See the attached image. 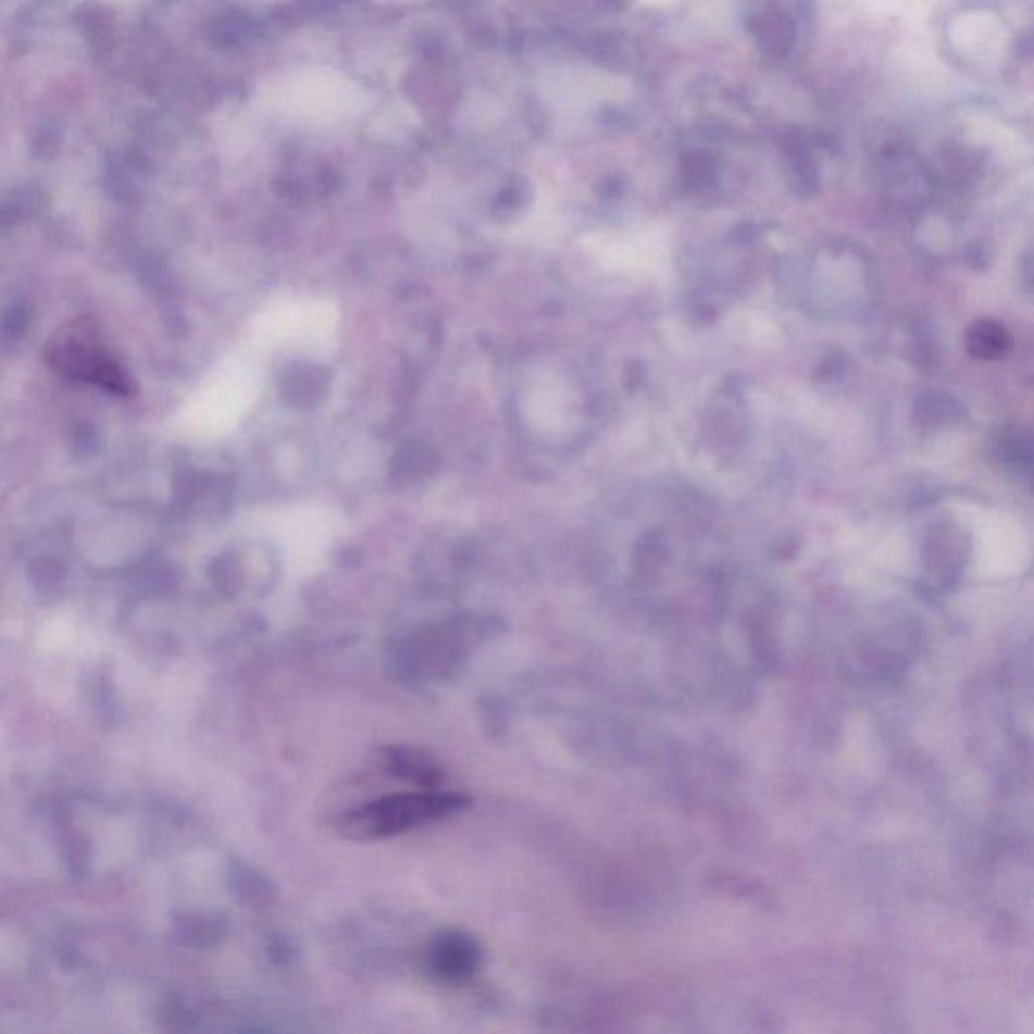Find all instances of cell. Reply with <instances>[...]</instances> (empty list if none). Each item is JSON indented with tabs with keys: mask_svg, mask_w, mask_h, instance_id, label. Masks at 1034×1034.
I'll list each match as a JSON object with an SVG mask.
<instances>
[{
	"mask_svg": "<svg viewBox=\"0 0 1034 1034\" xmlns=\"http://www.w3.org/2000/svg\"><path fill=\"white\" fill-rule=\"evenodd\" d=\"M340 308L326 298H279L267 301L251 324V340L263 354L285 350L310 358H329L338 348Z\"/></svg>",
	"mask_w": 1034,
	"mask_h": 1034,
	"instance_id": "6da1fadb",
	"label": "cell"
},
{
	"mask_svg": "<svg viewBox=\"0 0 1034 1034\" xmlns=\"http://www.w3.org/2000/svg\"><path fill=\"white\" fill-rule=\"evenodd\" d=\"M468 807L465 794L440 793L435 788L393 794L346 812L338 821V831L352 840L390 838L425 824L453 819Z\"/></svg>",
	"mask_w": 1034,
	"mask_h": 1034,
	"instance_id": "7a4b0ae2",
	"label": "cell"
},
{
	"mask_svg": "<svg viewBox=\"0 0 1034 1034\" xmlns=\"http://www.w3.org/2000/svg\"><path fill=\"white\" fill-rule=\"evenodd\" d=\"M348 522L326 506H289L261 511L259 530L277 539L287 556L320 558L346 534Z\"/></svg>",
	"mask_w": 1034,
	"mask_h": 1034,
	"instance_id": "3957f363",
	"label": "cell"
},
{
	"mask_svg": "<svg viewBox=\"0 0 1034 1034\" xmlns=\"http://www.w3.org/2000/svg\"><path fill=\"white\" fill-rule=\"evenodd\" d=\"M426 960L433 974L449 982H459L475 974L479 966V946L469 935L447 932L431 944Z\"/></svg>",
	"mask_w": 1034,
	"mask_h": 1034,
	"instance_id": "277c9868",
	"label": "cell"
},
{
	"mask_svg": "<svg viewBox=\"0 0 1034 1034\" xmlns=\"http://www.w3.org/2000/svg\"><path fill=\"white\" fill-rule=\"evenodd\" d=\"M751 37L758 49L768 59H784L796 43V27L793 16L780 7H768L753 15L748 23Z\"/></svg>",
	"mask_w": 1034,
	"mask_h": 1034,
	"instance_id": "5b68a950",
	"label": "cell"
},
{
	"mask_svg": "<svg viewBox=\"0 0 1034 1034\" xmlns=\"http://www.w3.org/2000/svg\"><path fill=\"white\" fill-rule=\"evenodd\" d=\"M384 762L390 774L414 782L425 790L437 788L443 780V768L437 760L416 748H390L386 750Z\"/></svg>",
	"mask_w": 1034,
	"mask_h": 1034,
	"instance_id": "8992f818",
	"label": "cell"
},
{
	"mask_svg": "<svg viewBox=\"0 0 1034 1034\" xmlns=\"http://www.w3.org/2000/svg\"><path fill=\"white\" fill-rule=\"evenodd\" d=\"M966 348L977 360H996L1010 348V336L1005 326L992 320H980L966 332Z\"/></svg>",
	"mask_w": 1034,
	"mask_h": 1034,
	"instance_id": "52a82bcc",
	"label": "cell"
},
{
	"mask_svg": "<svg viewBox=\"0 0 1034 1034\" xmlns=\"http://www.w3.org/2000/svg\"><path fill=\"white\" fill-rule=\"evenodd\" d=\"M784 157H786V166H788V178L796 190H810V186L817 183V171L812 154L808 148L805 136L800 134H786L784 136Z\"/></svg>",
	"mask_w": 1034,
	"mask_h": 1034,
	"instance_id": "ba28073f",
	"label": "cell"
},
{
	"mask_svg": "<svg viewBox=\"0 0 1034 1034\" xmlns=\"http://www.w3.org/2000/svg\"><path fill=\"white\" fill-rule=\"evenodd\" d=\"M683 171H685V176L689 180H694L695 185L703 183L711 178V172H713V160L706 154V152H689L685 160H683Z\"/></svg>",
	"mask_w": 1034,
	"mask_h": 1034,
	"instance_id": "9c48e42d",
	"label": "cell"
}]
</instances>
